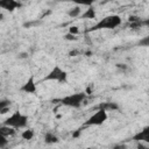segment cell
<instances>
[{
    "label": "cell",
    "instance_id": "1",
    "mask_svg": "<svg viewBox=\"0 0 149 149\" xmlns=\"http://www.w3.org/2000/svg\"><path fill=\"white\" fill-rule=\"evenodd\" d=\"M121 24V17L118 14H112V15H107L104 19H101L100 21H98L94 26L91 27V29H88V31H95V30H100V29H115Z\"/></svg>",
    "mask_w": 149,
    "mask_h": 149
},
{
    "label": "cell",
    "instance_id": "2",
    "mask_svg": "<svg viewBox=\"0 0 149 149\" xmlns=\"http://www.w3.org/2000/svg\"><path fill=\"white\" fill-rule=\"evenodd\" d=\"M28 120H29L28 115H26L19 111H15L3 121L2 125L8 126L13 129H21V128H26L28 126Z\"/></svg>",
    "mask_w": 149,
    "mask_h": 149
},
{
    "label": "cell",
    "instance_id": "3",
    "mask_svg": "<svg viewBox=\"0 0 149 149\" xmlns=\"http://www.w3.org/2000/svg\"><path fill=\"white\" fill-rule=\"evenodd\" d=\"M86 92H77V93H72V94H69V95H65L61 99H58V101L64 105V106H68V107H72V108H78L80 107L84 101L86 100Z\"/></svg>",
    "mask_w": 149,
    "mask_h": 149
},
{
    "label": "cell",
    "instance_id": "4",
    "mask_svg": "<svg viewBox=\"0 0 149 149\" xmlns=\"http://www.w3.org/2000/svg\"><path fill=\"white\" fill-rule=\"evenodd\" d=\"M68 72L65 70H63L59 65H55L49 72L48 74L44 77L43 80H55L59 84H65L68 81Z\"/></svg>",
    "mask_w": 149,
    "mask_h": 149
},
{
    "label": "cell",
    "instance_id": "5",
    "mask_svg": "<svg viewBox=\"0 0 149 149\" xmlns=\"http://www.w3.org/2000/svg\"><path fill=\"white\" fill-rule=\"evenodd\" d=\"M108 119V114L105 109L99 108L95 113H93L85 122L84 126H100L104 122H106V120Z\"/></svg>",
    "mask_w": 149,
    "mask_h": 149
},
{
    "label": "cell",
    "instance_id": "6",
    "mask_svg": "<svg viewBox=\"0 0 149 149\" xmlns=\"http://www.w3.org/2000/svg\"><path fill=\"white\" fill-rule=\"evenodd\" d=\"M36 90H37V86H36V81H35L34 74L29 76V78L20 87V91L23 92V93H27V94H34L36 92Z\"/></svg>",
    "mask_w": 149,
    "mask_h": 149
},
{
    "label": "cell",
    "instance_id": "7",
    "mask_svg": "<svg viewBox=\"0 0 149 149\" xmlns=\"http://www.w3.org/2000/svg\"><path fill=\"white\" fill-rule=\"evenodd\" d=\"M21 6H22V3L16 0H0V8L6 9L8 12H14L15 9L20 8Z\"/></svg>",
    "mask_w": 149,
    "mask_h": 149
},
{
    "label": "cell",
    "instance_id": "8",
    "mask_svg": "<svg viewBox=\"0 0 149 149\" xmlns=\"http://www.w3.org/2000/svg\"><path fill=\"white\" fill-rule=\"evenodd\" d=\"M133 140L136 141V142H146L148 143L149 142V126H146L142 130H140L139 133H136L134 136H133Z\"/></svg>",
    "mask_w": 149,
    "mask_h": 149
},
{
    "label": "cell",
    "instance_id": "9",
    "mask_svg": "<svg viewBox=\"0 0 149 149\" xmlns=\"http://www.w3.org/2000/svg\"><path fill=\"white\" fill-rule=\"evenodd\" d=\"M80 17L81 19H85V20H94L97 17V10H95V8L92 5H90L84 10V13L80 14Z\"/></svg>",
    "mask_w": 149,
    "mask_h": 149
},
{
    "label": "cell",
    "instance_id": "10",
    "mask_svg": "<svg viewBox=\"0 0 149 149\" xmlns=\"http://www.w3.org/2000/svg\"><path fill=\"white\" fill-rule=\"evenodd\" d=\"M58 141H59V137L56 134H54L51 132H48L44 134V142L47 144H54V143H57Z\"/></svg>",
    "mask_w": 149,
    "mask_h": 149
},
{
    "label": "cell",
    "instance_id": "11",
    "mask_svg": "<svg viewBox=\"0 0 149 149\" xmlns=\"http://www.w3.org/2000/svg\"><path fill=\"white\" fill-rule=\"evenodd\" d=\"M99 108L105 109L106 112H108V111H116V109H119V105L116 102H102V104L99 105Z\"/></svg>",
    "mask_w": 149,
    "mask_h": 149
},
{
    "label": "cell",
    "instance_id": "12",
    "mask_svg": "<svg viewBox=\"0 0 149 149\" xmlns=\"http://www.w3.org/2000/svg\"><path fill=\"white\" fill-rule=\"evenodd\" d=\"M12 101L9 99H0V114L7 113V111L10 107Z\"/></svg>",
    "mask_w": 149,
    "mask_h": 149
},
{
    "label": "cell",
    "instance_id": "13",
    "mask_svg": "<svg viewBox=\"0 0 149 149\" xmlns=\"http://www.w3.org/2000/svg\"><path fill=\"white\" fill-rule=\"evenodd\" d=\"M80 14H81V8H80V6H74V7H72V8H70V9L68 10V15H69L70 17H72V19L80 16Z\"/></svg>",
    "mask_w": 149,
    "mask_h": 149
},
{
    "label": "cell",
    "instance_id": "14",
    "mask_svg": "<svg viewBox=\"0 0 149 149\" xmlns=\"http://www.w3.org/2000/svg\"><path fill=\"white\" fill-rule=\"evenodd\" d=\"M15 133V130L13 129V128H10V127H8V126H5V125H2V126H0V135H2V136H9V135H13Z\"/></svg>",
    "mask_w": 149,
    "mask_h": 149
},
{
    "label": "cell",
    "instance_id": "15",
    "mask_svg": "<svg viewBox=\"0 0 149 149\" xmlns=\"http://www.w3.org/2000/svg\"><path fill=\"white\" fill-rule=\"evenodd\" d=\"M21 137H22L23 140H27V141L31 140V139L34 137V130H33V129H26V130H23V132L21 133Z\"/></svg>",
    "mask_w": 149,
    "mask_h": 149
},
{
    "label": "cell",
    "instance_id": "16",
    "mask_svg": "<svg viewBox=\"0 0 149 149\" xmlns=\"http://www.w3.org/2000/svg\"><path fill=\"white\" fill-rule=\"evenodd\" d=\"M69 34L77 36V35L79 34V28H78L77 26H71V27H69Z\"/></svg>",
    "mask_w": 149,
    "mask_h": 149
},
{
    "label": "cell",
    "instance_id": "17",
    "mask_svg": "<svg viewBox=\"0 0 149 149\" xmlns=\"http://www.w3.org/2000/svg\"><path fill=\"white\" fill-rule=\"evenodd\" d=\"M7 144H8V140H7V137H6V136L0 135V149L5 148Z\"/></svg>",
    "mask_w": 149,
    "mask_h": 149
},
{
    "label": "cell",
    "instance_id": "18",
    "mask_svg": "<svg viewBox=\"0 0 149 149\" xmlns=\"http://www.w3.org/2000/svg\"><path fill=\"white\" fill-rule=\"evenodd\" d=\"M64 40H66V41H77V40H78V37L68 33V34H65V35H64Z\"/></svg>",
    "mask_w": 149,
    "mask_h": 149
},
{
    "label": "cell",
    "instance_id": "19",
    "mask_svg": "<svg viewBox=\"0 0 149 149\" xmlns=\"http://www.w3.org/2000/svg\"><path fill=\"white\" fill-rule=\"evenodd\" d=\"M115 66L119 70H121V71H127L128 70V65L127 64H123V63H118V64H115Z\"/></svg>",
    "mask_w": 149,
    "mask_h": 149
},
{
    "label": "cell",
    "instance_id": "20",
    "mask_svg": "<svg viewBox=\"0 0 149 149\" xmlns=\"http://www.w3.org/2000/svg\"><path fill=\"white\" fill-rule=\"evenodd\" d=\"M140 45L148 47V45H149V37H144L143 40H141V41H140Z\"/></svg>",
    "mask_w": 149,
    "mask_h": 149
},
{
    "label": "cell",
    "instance_id": "21",
    "mask_svg": "<svg viewBox=\"0 0 149 149\" xmlns=\"http://www.w3.org/2000/svg\"><path fill=\"white\" fill-rule=\"evenodd\" d=\"M27 57H28V52H26V51L17 54V58H20V59H24V58H27Z\"/></svg>",
    "mask_w": 149,
    "mask_h": 149
},
{
    "label": "cell",
    "instance_id": "22",
    "mask_svg": "<svg viewBox=\"0 0 149 149\" xmlns=\"http://www.w3.org/2000/svg\"><path fill=\"white\" fill-rule=\"evenodd\" d=\"M136 149H149V148H148V146H144L142 142H139V143H137V148H136Z\"/></svg>",
    "mask_w": 149,
    "mask_h": 149
},
{
    "label": "cell",
    "instance_id": "23",
    "mask_svg": "<svg viewBox=\"0 0 149 149\" xmlns=\"http://www.w3.org/2000/svg\"><path fill=\"white\" fill-rule=\"evenodd\" d=\"M78 54H79L78 50H71V51L69 52V56H70V57H73V56H77Z\"/></svg>",
    "mask_w": 149,
    "mask_h": 149
},
{
    "label": "cell",
    "instance_id": "24",
    "mask_svg": "<svg viewBox=\"0 0 149 149\" xmlns=\"http://www.w3.org/2000/svg\"><path fill=\"white\" fill-rule=\"evenodd\" d=\"M126 148H127V147H126L125 144H116L113 149H126Z\"/></svg>",
    "mask_w": 149,
    "mask_h": 149
},
{
    "label": "cell",
    "instance_id": "25",
    "mask_svg": "<svg viewBox=\"0 0 149 149\" xmlns=\"http://www.w3.org/2000/svg\"><path fill=\"white\" fill-rule=\"evenodd\" d=\"M79 135H80V129H78V130H76V132H74V133L72 134V136H73V137H78Z\"/></svg>",
    "mask_w": 149,
    "mask_h": 149
},
{
    "label": "cell",
    "instance_id": "26",
    "mask_svg": "<svg viewBox=\"0 0 149 149\" xmlns=\"http://www.w3.org/2000/svg\"><path fill=\"white\" fill-rule=\"evenodd\" d=\"M5 20V15H3V13L0 10V21H3Z\"/></svg>",
    "mask_w": 149,
    "mask_h": 149
}]
</instances>
